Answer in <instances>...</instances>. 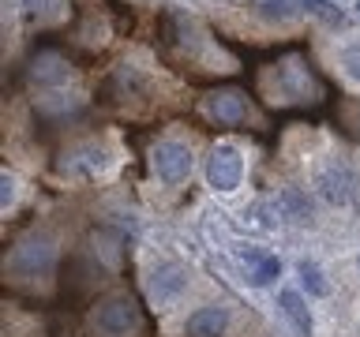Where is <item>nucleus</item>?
Listing matches in <instances>:
<instances>
[{"label":"nucleus","instance_id":"1","mask_svg":"<svg viewBox=\"0 0 360 337\" xmlns=\"http://www.w3.org/2000/svg\"><path fill=\"white\" fill-rule=\"evenodd\" d=\"M56 263V251L49 240H27L8 255V274L11 277H45Z\"/></svg>","mask_w":360,"mask_h":337},{"label":"nucleus","instance_id":"2","mask_svg":"<svg viewBox=\"0 0 360 337\" xmlns=\"http://www.w3.org/2000/svg\"><path fill=\"white\" fill-rule=\"evenodd\" d=\"M94 326L105 337H128L135 326H139V308H135L128 296H109L105 303H98Z\"/></svg>","mask_w":360,"mask_h":337},{"label":"nucleus","instance_id":"3","mask_svg":"<svg viewBox=\"0 0 360 337\" xmlns=\"http://www.w3.org/2000/svg\"><path fill=\"white\" fill-rule=\"evenodd\" d=\"M244 176V161L233 146H214L207 157V184L214 191H236Z\"/></svg>","mask_w":360,"mask_h":337},{"label":"nucleus","instance_id":"4","mask_svg":"<svg viewBox=\"0 0 360 337\" xmlns=\"http://www.w3.org/2000/svg\"><path fill=\"white\" fill-rule=\"evenodd\" d=\"M154 168L165 184H184L188 173H191V150L184 143H158L154 146Z\"/></svg>","mask_w":360,"mask_h":337},{"label":"nucleus","instance_id":"5","mask_svg":"<svg viewBox=\"0 0 360 337\" xmlns=\"http://www.w3.org/2000/svg\"><path fill=\"white\" fill-rule=\"evenodd\" d=\"M202 112H207L214 124L233 128V124H240L248 117V101H244L240 90H214V94H207V101H202Z\"/></svg>","mask_w":360,"mask_h":337},{"label":"nucleus","instance_id":"6","mask_svg":"<svg viewBox=\"0 0 360 337\" xmlns=\"http://www.w3.org/2000/svg\"><path fill=\"white\" fill-rule=\"evenodd\" d=\"M150 296H154V303H173L180 292L188 289V270L180 266V263H162L150 274Z\"/></svg>","mask_w":360,"mask_h":337},{"label":"nucleus","instance_id":"7","mask_svg":"<svg viewBox=\"0 0 360 337\" xmlns=\"http://www.w3.org/2000/svg\"><path fill=\"white\" fill-rule=\"evenodd\" d=\"M225 326H229V311L225 308H199L188 319V337H221Z\"/></svg>","mask_w":360,"mask_h":337},{"label":"nucleus","instance_id":"8","mask_svg":"<svg viewBox=\"0 0 360 337\" xmlns=\"http://www.w3.org/2000/svg\"><path fill=\"white\" fill-rule=\"evenodd\" d=\"M278 308H281V315H285V319H289V326H292V330H297L300 337H311V330H315V326H311V311L304 308L300 292L285 289V292L278 296Z\"/></svg>","mask_w":360,"mask_h":337},{"label":"nucleus","instance_id":"9","mask_svg":"<svg viewBox=\"0 0 360 337\" xmlns=\"http://www.w3.org/2000/svg\"><path fill=\"white\" fill-rule=\"evenodd\" d=\"M244 263H248V281H252L255 289H266L270 281H274L281 274V263L274 255H263V251H244L240 255Z\"/></svg>","mask_w":360,"mask_h":337},{"label":"nucleus","instance_id":"10","mask_svg":"<svg viewBox=\"0 0 360 337\" xmlns=\"http://www.w3.org/2000/svg\"><path fill=\"white\" fill-rule=\"evenodd\" d=\"M319 187L330 202H349V195H353V176L345 168H326L319 176Z\"/></svg>","mask_w":360,"mask_h":337},{"label":"nucleus","instance_id":"11","mask_svg":"<svg viewBox=\"0 0 360 337\" xmlns=\"http://www.w3.org/2000/svg\"><path fill=\"white\" fill-rule=\"evenodd\" d=\"M297 274H300V285L308 296H326V281H323V270L311 263V258H300L297 263Z\"/></svg>","mask_w":360,"mask_h":337},{"label":"nucleus","instance_id":"12","mask_svg":"<svg viewBox=\"0 0 360 337\" xmlns=\"http://www.w3.org/2000/svg\"><path fill=\"white\" fill-rule=\"evenodd\" d=\"M259 15L285 22V19H292V8H289V0H259Z\"/></svg>","mask_w":360,"mask_h":337},{"label":"nucleus","instance_id":"13","mask_svg":"<svg viewBox=\"0 0 360 337\" xmlns=\"http://www.w3.org/2000/svg\"><path fill=\"white\" fill-rule=\"evenodd\" d=\"M300 8L311 11V15H319V19H326V22H338V19H342L330 0H300Z\"/></svg>","mask_w":360,"mask_h":337},{"label":"nucleus","instance_id":"14","mask_svg":"<svg viewBox=\"0 0 360 337\" xmlns=\"http://www.w3.org/2000/svg\"><path fill=\"white\" fill-rule=\"evenodd\" d=\"M342 67L353 79H360V45H349V49L342 53Z\"/></svg>","mask_w":360,"mask_h":337},{"label":"nucleus","instance_id":"15","mask_svg":"<svg viewBox=\"0 0 360 337\" xmlns=\"http://www.w3.org/2000/svg\"><path fill=\"white\" fill-rule=\"evenodd\" d=\"M11 199H15V180L4 173L0 176V206H11Z\"/></svg>","mask_w":360,"mask_h":337},{"label":"nucleus","instance_id":"16","mask_svg":"<svg viewBox=\"0 0 360 337\" xmlns=\"http://www.w3.org/2000/svg\"><path fill=\"white\" fill-rule=\"evenodd\" d=\"M356 11H360V0H356Z\"/></svg>","mask_w":360,"mask_h":337},{"label":"nucleus","instance_id":"17","mask_svg":"<svg viewBox=\"0 0 360 337\" xmlns=\"http://www.w3.org/2000/svg\"><path fill=\"white\" fill-rule=\"evenodd\" d=\"M356 266H360V258H356Z\"/></svg>","mask_w":360,"mask_h":337}]
</instances>
